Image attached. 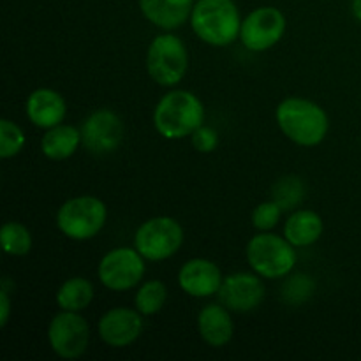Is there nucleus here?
Masks as SVG:
<instances>
[{
	"label": "nucleus",
	"mask_w": 361,
	"mask_h": 361,
	"mask_svg": "<svg viewBox=\"0 0 361 361\" xmlns=\"http://www.w3.org/2000/svg\"><path fill=\"white\" fill-rule=\"evenodd\" d=\"M277 123L282 133L302 147H316L326 137L328 115L309 99H286L277 108Z\"/></svg>",
	"instance_id": "1"
},
{
	"label": "nucleus",
	"mask_w": 361,
	"mask_h": 361,
	"mask_svg": "<svg viewBox=\"0 0 361 361\" xmlns=\"http://www.w3.org/2000/svg\"><path fill=\"white\" fill-rule=\"evenodd\" d=\"M204 108L200 99L187 90H175L159 101L154 111V126L166 140L192 136L203 126Z\"/></svg>",
	"instance_id": "2"
},
{
	"label": "nucleus",
	"mask_w": 361,
	"mask_h": 361,
	"mask_svg": "<svg viewBox=\"0 0 361 361\" xmlns=\"http://www.w3.org/2000/svg\"><path fill=\"white\" fill-rule=\"evenodd\" d=\"M190 25L201 41L212 46H228L240 35V11L233 0H197Z\"/></svg>",
	"instance_id": "3"
},
{
	"label": "nucleus",
	"mask_w": 361,
	"mask_h": 361,
	"mask_svg": "<svg viewBox=\"0 0 361 361\" xmlns=\"http://www.w3.org/2000/svg\"><path fill=\"white\" fill-rule=\"evenodd\" d=\"M247 259L250 268L261 277L282 279L295 268L296 250L295 245L282 236L263 233L249 242Z\"/></svg>",
	"instance_id": "4"
},
{
	"label": "nucleus",
	"mask_w": 361,
	"mask_h": 361,
	"mask_svg": "<svg viewBox=\"0 0 361 361\" xmlns=\"http://www.w3.org/2000/svg\"><path fill=\"white\" fill-rule=\"evenodd\" d=\"M106 217V204L99 197L78 196L60 207L56 214V226L67 238L85 242L99 235Z\"/></svg>",
	"instance_id": "5"
},
{
	"label": "nucleus",
	"mask_w": 361,
	"mask_h": 361,
	"mask_svg": "<svg viewBox=\"0 0 361 361\" xmlns=\"http://www.w3.org/2000/svg\"><path fill=\"white\" fill-rule=\"evenodd\" d=\"M189 56L185 44L173 34L157 35L147 53V69L152 80L162 87L180 83L187 73Z\"/></svg>",
	"instance_id": "6"
},
{
	"label": "nucleus",
	"mask_w": 361,
	"mask_h": 361,
	"mask_svg": "<svg viewBox=\"0 0 361 361\" xmlns=\"http://www.w3.org/2000/svg\"><path fill=\"white\" fill-rule=\"evenodd\" d=\"M183 243V229L175 219L154 217L136 231L134 245L148 261H164L178 252Z\"/></svg>",
	"instance_id": "7"
},
{
	"label": "nucleus",
	"mask_w": 361,
	"mask_h": 361,
	"mask_svg": "<svg viewBox=\"0 0 361 361\" xmlns=\"http://www.w3.org/2000/svg\"><path fill=\"white\" fill-rule=\"evenodd\" d=\"M145 257L137 249H120L106 254L99 263V279L111 291H127L141 282L145 275Z\"/></svg>",
	"instance_id": "8"
},
{
	"label": "nucleus",
	"mask_w": 361,
	"mask_h": 361,
	"mask_svg": "<svg viewBox=\"0 0 361 361\" xmlns=\"http://www.w3.org/2000/svg\"><path fill=\"white\" fill-rule=\"evenodd\" d=\"M286 32V16L277 7H259L252 11L240 28V39L250 51H267L277 44Z\"/></svg>",
	"instance_id": "9"
},
{
	"label": "nucleus",
	"mask_w": 361,
	"mask_h": 361,
	"mask_svg": "<svg viewBox=\"0 0 361 361\" xmlns=\"http://www.w3.org/2000/svg\"><path fill=\"white\" fill-rule=\"evenodd\" d=\"M48 338L51 349L60 358L74 360L87 351L90 330L87 321L80 314L63 310L56 314L49 323Z\"/></svg>",
	"instance_id": "10"
},
{
	"label": "nucleus",
	"mask_w": 361,
	"mask_h": 361,
	"mask_svg": "<svg viewBox=\"0 0 361 361\" xmlns=\"http://www.w3.org/2000/svg\"><path fill=\"white\" fill-rule=\"evenodd\" d=\"M122 118L111 109H97L92 113L81 127V140L92 154L104 155L115 152L123 140Z\"/></svg>",
	"instance_id": "11"
},
{
	"label": "nucleus",
	"mask_w": 361,
	"mask_h": 361,
	"mask_svg": "<svg viewBox=\"0 0 361 361\" xmlns=\"http://www.w3.org/2000/svg\"><path fill=\"white\" fill-rule=\"evenodd\" d=\"M219 298L226 309L235 312H250L264 300V286L252 274H233L222 281Z\"/></svg>",
	"instance_id": "12"
},
{
	"label": "nucleus",
	"mask_w": 361,
	"mask_h": 361,
	"mask_svg": "<svg viewBox=\"0 0 361 361\" xmlns=\"http://www.w3.org/2000/svg\"><path fill=\"white\" fill-rule=\"evenodd\" d=\"M143 319L140 310L111 309L99 321V335L111 348H127L140 338Z\"/></svg>",
	"instance_id": "13"
},
{
	"label": "nucleus",
	"mask_w": 361,
	"mask_h": 361,
	"mask_svg": "<svg viewBox=\"0 0 361 361\" xmlns=\"http://www.w3.org/2000/svg\"><path fill=\"white\" fill-rule=\"evenodd\" d=\"M178 284L187 295L194 298H207L219 293L222 286V274L215 263L208 259H190L178 274Z\"/></svg>",
	"instance_id": "14"
},
{
	"label": "nucleus",
	"mask_w": 361,
	"mask_h": 361,
	"mask_svg": "<svg viewBox=\"0 0 361 361\" xmlns=\"http://www.w3.org/2000/svg\"><path fill=\"white\" fill-rule=\"evenodd\" d=\"M66 101L62 95L51 88H37L28 95L27 116L34 126L41 129H51L60 126L66 118Z\"/></svg>",
	"instance_id": "15"
},
{
	"label": "nucleus",
	"mask_w": 361,
	"mask_h": 361,
	"mask_svg": "<svg viewBox=\"0 0 361 361\" xmlns=\"http://www.w3.org/2000/svg\"><path fill=\"white\" fill-rule=\"evenodd\" d=\"M141 13L150 23L164 30H175L190 18L194 0H140Z\"/></svg>",
	"instance_id": "16"
},
{
	"label": "nucleus",
	"mask_w": 361,
	"mask_h": 361,
	"mask_svg": "<svg viewBox=\"0 0 361 361\" xmlns=\"http://www.w3.org/2000/svg\"><path fill=\"white\" fill-rule=\"evenodd\" d=\"M197 330L212 348H222L233 338V321L222 305H207L197 316Z\"/></svg>",
	"instance_id": "17"
},
{
	"label": "nucleus",
	"mask_w": 361,
	"mask_h": 361,
	"mask_svg": "<svg viewBox=\"0 0 361 361\" xmlns=\"http://www.w3.org/2000/svg\"><path fill=\"white\" fill-rule=\"evenodd\" d=\"M323 219L312 210H298L288 219L284 236L295 247H307L316 243L323 235Z\"/></svg>",
	"instance_id": "18"
},
{
	"label": "nucleus",
	"mask_w": 361,
	"mask_h": 361,
	"mask_svg": "<svg viewBox=\"0 0 361 361\" xmlns=\"http://www.w3.org/2000/svg\"><path fill=\"white\" fill-rule=\"evenodd\" d=\"M81 130L71 126H56L46 130L41 140V150L51 161L69 159L81 143Z\"/></svg>",
	"instance_id": "19"
},
{
	"label": "nucleus",
	"mask_w": 361,
	"mask_h": 361,
	"mask_svg": "<svg viewBox=\"0 0 361 361\" xmlns=\"http://www.w3.org/2000/svg\"><path fill=\"white\" fill-rule=\"evenodd\" d=\"M94 300V286L83 277H73L60 286L56 293V303L62 310L80 312L87 309Z\"/></svg>",
	"instance_id": "20"
},
{
	"label": "nucleus",
	"mask_w": 361,
	"mask_h": 361,
	"mask_svg": "<svg viewBox=\"0 0 361 361\" xmlns=\"http://www.w3.org/2000/svg\"><path fill=\"white\" fill-rule=\"evenodd\" d=\"M4 252L9 256H25L32 249L30 231L20 222H6L0 231Z\"/></svg>",
	"instance_id": "21"
},
{
	"label": "nucleus",
	"mask_w": 361,
	"mask_h": 361,
	"mask_svg": "<svg viewBox=\"0 0 361 361\" xmlns=\"http://www.w3.org/2000/svg\"><path fill=\"white\" fill-rule=\"evenodd\" d=\"M166 300H168L166 286L159 281H148L136 293V309L143 316H152L164 307Z\"/></svg>",
	"instance_id": "22"
},
{
	"label": "nucleus",
	"mask_w": 361,
	"mask_h": 361,
	"mask_svg": "<svg viewBox=\"0 0 361 361\" xmlns=\"http://www.w3.org/2000/svg\"><path fill=\"white\" fill-rule=\"evenodd\" d=\"M303 185L296 176H286L274 187V201L282 210H291L302 201Z\"/></svg>",
	"instance_id": "23"
},
{
	"label": "nucleus",
	"mask_w": 361,
	"mask_h": 361,
	"mask_svg": "<svg viewBox=\"0 0 361 361\" xmlns=\"http://www.w3.org/2000/svg\"><path fill=\"white\" fill-rule=\"evenodd\" d=\"M25 145V134L20 127L11 120L4 118L0 122V157L9 159L21 152Z\"/></svg>",
	"instance_id": "24"
},
{
	"label": "nucleus",
	"mask_w": 361,
	"mask_h": 361,
	"mask_svg": "<svg viewBox=\"0 0 361 361\" xmlns=\"http://www.w3.org/2000/svg\"><path fill=\"white\" fill-rule=\"evenodd\" d=\"M282 212L284 210L275 201L261 203L252 214L254 228L261 229V231H270V229H274L279 224V219H281Z\"/></svg>",
	"instance_id": "25"
},
{
	"label": "nucleus",
	"mask_w": 361,
	"mask_h": 361,
	"mask_svg": "<svg viewBox=\"0 0 361 361\" xmlns=\"http://www.w3.org/2000/svg\"><path fill=\"white\" fill-rule=\"evenodd\" d=\"M219 145V136L214 129L210 127H203L196 129L192 133V147L196 148L201 154H210L217 148Z\"/></svg>",
	"instance_id": "26"
},
{
	"label": "nucleus",
	"mask_w": 361,
	"mask_h": 361,
	"mask_svg": "<svg viewBox=\"0 0 361 361\" xmlns=\"http://www.w3.org/2000/svg\"><path fill=\"white\" fill-rule=\"evenodd\" d=\"M9 312H11V300H9V291L6 289V286H2L0 289V326H6L7 321H9Z\"/></svg>",
	"instance_id": "27"
},
{
	"label": "nucleus",
	"mask_w": 361,
	"mask_h": 361,
	"mask_svg": "<svg viewBox=\"0 0 361 361\" xmlns=\"http://www.w3.org/2000/svg\"><path fill=\"white\" fill-rule=\"evenodd\" d=\"M353 14L361 21V0H353Z\"/></svg>",
	"instance_id": "28"
}]
</instances>
